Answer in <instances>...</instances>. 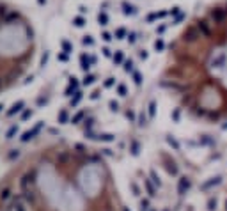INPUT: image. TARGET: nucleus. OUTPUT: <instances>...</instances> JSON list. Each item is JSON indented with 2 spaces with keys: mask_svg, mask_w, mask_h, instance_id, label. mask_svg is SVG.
<instances>
[{
  "mask_svg": "<svg viewBox=\"0 0 227 211\" xmlns=\"http://www.w3.org/2000/svg\"><path fill=\"white\" fill-rule=\"evenodd\" d=\"M126 116H128V119H131V121H133V119H135V116H133V112H128V114H126Z\"/></svg>",
  "mask_w": 227,
  "mask_h": 211,
  "instance_id": "23",
  "label": "nucleus"
},
{
  "mask_svg": "<svg viewBox=\"0 0 227 211\" xmlns=\"http://www.w3.org/2000/svg\"><path fill=\"white\" fill-rule=\"evenodd\" d=\"M167 85L209 119L227 105V0L209 5L183 29L172 44Z\"/></svg>",
  "mask_w": 227,
  "mask_h": 211,
  "instance_id": "1",
  "label": "nucleus"
},
{
  "mask_svg": "<svg viewBox=\"0 0 227 211\" xmlns=\"http://www.w3.org/2000/svg\"><path fill=\"white\" fill-rule=\"evenodd\" d=\"M167 142H169V144H170V146H174V147L177 149V151H179V144H177V142H176L174 138H167Z\"/></svg>",
  "mask_w": 227,
  "mask_h": 211,
  "instance_id": "18",
  "label": "nucleus"
},
{
  "mask_svg": "<svg viewBox=\"0 0 227 211\" xmlns=\"http://www.w3.org/2000/svg\"><path fill=\"white\" fill-rule=\"evenodd\" d=\"M16 133H18V126L14 124V126H11V128H9V131L5 133V137H7V138H12L14 135H16Z\"/></svg>",
  "mask_w": 227,
  "mask_h": 211,
  "instance_id": "9",
  "label": "nucleus"
},
{
  "mask_svg": "<svg viewBox=\"0 0 227 211\" xmlns=\"http://www.w3.org/2000/svg\"><path fill=\"white\" fill-rule=\"evenodd\" d=\"M155 108H156L155 103H151V105H149V117H155Z\"/></svg>",
  "mask_w": 227,
  "mask_h": 211,
  "instance_id": "20",
  "label": "nucleus"
},
{
  "mask_svg": "<svg viewBox=\"0 0 227 211\" xmlns=\"http://www.w3.org/2000/svg\"><path fill=\"white\" fill-rule=\"evenodd\" d=\"M34 181H36V170H30V172H27L20 181V186L21 190H30L32 185H34Z\"/></svg>",
  "mask_w": 227,
  "mask_h": 211,
  "instance_id": "2",
  "label": "nucleus"
},
{
  "mask_svg": "<svg viewBox=\"0 0 227 211\" xmlns=\"http://www.w3.org/2000/svg\"><path fill=\"white\" fill-rule=\"evenodd\" d=\"M145 121H147V119H145L144 112H142V114H140V119H138V126H144V124H145Z\"/></svg>",
  "mask_w": 227,
  "mask_h": 211,
  "instance_id": "19",
  "label": "nucleus"
},
{
  "mask_svg": "<svg viewBox=\"0 0 227 211\" xmlns=\"http://www.w3.org/2000/svg\"><path fill=\"white\" fill-rule=\"evenodd\" d=\"M2 108H4V106H2V105H0V110H2Z\"/></svg>",
  "mask_w": 227,
  "mask_h": 211,
  "instance_id": "26",
  "label": "nucleus"
},
{
  "mask_svg": "<svg viewBox=\"0 0 227 211\" xmlns=\"http://www.w3.org/2000/svg\"><path fill=\"white\" fill-rule=\"evenodd\" d=\"M225 209H227V201H225Z\"/></svg>",
  "mask_w": 227,
  "mask_h": 211,
  "instance_id": "25",
  "label": "nucleus"
},
{
  "mask_svg": "<svg viewBox=\"0 0 227 211\" xmlns=\"http://www.w3.org/2000/svg\"><path fill=\"white\" fill-rule=\"evenodd\" d=\"M21 108H23V101H18V103H14V105H12V108H11L9 112H7V116H14L16 112H20Z\"/></svg>",
  "mask_w": 227,
  "mask_h": 211,
  "instance_id": "6",
  "label": "nucleus"
},
{
  "mask_svg": "<svg viewBox=\"0 0 227 211\" xmlns=\"http://www.w3.org/2000/svg\"><path fill=\"white\" fill-rule=\"evenodd\" d=\"M100 140H105V142H112L113 140V135H110V133H105V135H100Z\"/></svg>",
  "mask_w": 227,
  "mask_h": 211,
  "instance_id": "11",
  "label": "nucleus"
},
{
  "mask_svg": "<svg viewBox=\"0 0 227 211\" xmlns=\"http://www.w3.org/2000/svg\"><path fill=\"white\" fill-rule=\"evenodd\" d=\"M59 119H61V123H66V121H68V114H66V110H62L61 114H59Z\"/></svg>",
  "mask_w": 227,
  "mask_h": 211,
  "instance_id": "17",
  "label": "nucleus"
},
{
  "mask_svg": "<svg viewBox=\"0 0 227 211\" xmlns=\"http://www.w3.org/2000/svg\"><path fill=\"white\" fill-rule=\"evenodd\" d=\"M188 188H190V181H188V178H181V179H179V185H177V192L183 195V193H186Z\"/></svg>",
  "mask_w": 227,
  "mask_h": 211,
  "instance_id": "5",
  "label": "nucleus"
},
{
  "mask_svg": "<svg viewBox=\"0 0 227 211\" xmlns=\"http://www.w3.org/2000/svg\"><path fill=\"white\" fill-rule=\"evenodd\" d=\"M30 110H27V112H23V116H21V119H27V117H30Z\"/></svg>",
  "mask_w": 227,
  "mask_h": 211,
  "instance_id": "22",
  "label": "nucleus"
},
{
  "mask_svg": "<svg viewBox=\"0 0 227 211\" xmlns=\"http://www.w3.org/2000/svg\"><path fill=\"white\" fill-rule=\"evenodd\" d=\"M80 98H82V96H80V94H76V98H75V99L71 101V106H75V105H76V103L80 101Z\"/></svg>",
  "mask_w": 227,
  "mask_h": 211,
  "instance_id": "21",
  "label": "nucleus"
},
{
  "mask_svg": "<svg viewBox=\"0 0 227 211\" xmlns=\"http://www.w3.org/2000/svg\"><path fill=\"white\" fill-rule=\"evenodd\" d=\"M151 179H153V183H155V185H158V186L162 185V183H160V179H158V176H156V172H155V170L151 172Z\"/></svg>",
  "mask_w": 227,
  "mask_h": 211,
  "instance_id": "16",
  "label": "nucleus"
},
{
  "mask_svg": "<svg viewBox=\"0 0 227 211\" xmlns=\"http://www.w3.org/2000/svg\"><path fill=\"white\" fill-rule=\"evenodd\" d=\"M9 195H11V190H9V188H5V190H2V193H0V199H2V201H7Z\"/></svg>",
  "mask_w": 227,
  "mask_h": 211,
  "instance_id": "10",
  "label": "nucleus"
},
{
  "mask_svg": "<svg viewBox=\"0 0 227 211\" xmlns=\"http://www.w3.org/2000/svg\"><path fill=\"white\" fill-rule=\"evenodd\" d=\"M83 116H85V112H78L76 116L73 117V121H71V123H73V124H78V123H80V119H82Z\"/></svg>",
  "mask_w": 227,
  "mask_h": 211,
  "instance_id": "12",
  "label": "nucleus"
},
{
  "mask_svg": "<svg viewBox=\"0 0 227 211\" xmlns=\"http://www.w3.org/2000/svg\"><path fill=\"white\" fill-rule=\"evenodd\" d=\"M18 156H20V151H18V149H12L9 153V160H14V158H18Z\"/></svg>",
  "mask_w": 227,
  "mask_h": 211,
  "instance_id": "14",
  "label": "nucleus"
},
{
  "mask_svg": "<svg viewBox=\"0 0 227 211\" xmlns=\"http://www.w3.org/2000/svg\"><path fill=\"white\" fill-rule=\"evenodd\" d=\"M123 211H130V209H128V208H124V209H123Z\"/></svg>",
  "mask_w": 227,
  "mask_h": 211,
  "instance_id": "24",
  "label": "nucleus"
},
{
  "mask_svg": "<svg viewBox=\"0 0 227 211\" xmlns=\"http://www.w3.org/2000/svg\"><path fill=\"white\" fill-rule=\"evenodd\" d=\"M144 185H145V190H147V193L153 197V195H155V186L151 185V181H149V179H144Z\"/></svg>",
  "mask_w": 227,
  "mask_h": 211,
  "instance_id": "8",
  "label": "nucleus"
},
{
  "mask_svg": "<svg viewBox=\"0 0 227 211\" xmlns=\"http://www.w3.org/2000/svg\"><path fill=\"white\" fill-rule=\"evenodd\" d=\"M218 183H220V178H215V179H211L209 183H206V185H204L202 188L206 190V188H209V186H213V185H218Z\"/></svg>",
  "mask_w": 227,
  "mask_h": 211,
  "instance_id": "13",
  "label": "nucleus"
},
{
  "mask_svg": "<svg viewBox=\"0 0 227 211\" xmlns=\"http://www.w3.org/2000/svg\"><path fill=\"white\" fill-rule=\"evenodd\" d=\"M23 199H25V201L27 202H34V192H32V188L30 190H23Z\"/></svg>",
  "mask_w": 227,
  "mask_h": 211,
  "instance_id": "7",
  "label": "nucleus"
},
{
  "mask_svg": "<svg viewBox=\"0 0 227 211\" xmlns=\"http://www.w3.org/2000/svg\"><path fill=\"white\" fill-rule=\"evenodd\" d=\"M23 195H18V197H14L12 199V211H27V208H25V204H23Z\"/></svg>",
  "mask_w": 227,
  "mask_h": 211,
  "instance_id": "3",
  "label": "nucleus"
},
{
  "mask_svg": "<svg viewBox=\"0 0 227 211\" xmlns=\"http://www.w3.org/2000/svg\"><path fill=\"white\" fill-rule=\"evenodd\" d=\"M147 209H149V201L145 199V201L140 202V211H147Z\"/></svg>",
  "mask_w": 227,
  "mask_h": 211,
  "instance_id": "15",
  "label": "nucleus"
},
{
  "mask_svg": "<svg viewBox=\"0 0 227 211\" xmlns=\"http://www.w3.org/2000/svg\"><path fill=\"white\" fill-rule=\"evenodd\" d=\"M41 126H43V123H39V124L34 128L32 131H25V133H23V135L20 137V140H21V142H29V140H30V138H34V135H36V133H37V131L41 130Z\"/></svg>",
  "mask_w": 227,
  "mask_h": 211,
  "instance_id": "4",
  "label": "nucleus"
}]
</instances>
